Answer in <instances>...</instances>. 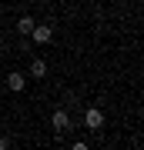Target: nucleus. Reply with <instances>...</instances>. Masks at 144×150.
I'll return each instance as SVG.
<instances>
[{
	"label": "nucleus",
	"instance_id": "obj_8",
	"mask_svg": "<svg viewBox=\"0 0 144 150\" xmlns=\"http://www.w3.org/2000/svg\"><path fill=\"white\" fill-rule=\"evenodd\" d=\"M0 54H4V40H0Z\"/></svg>",
	"mask_w": 144,
	"mask_h": 150
},
{
	"label": "nucleus",
	"instance_id": "obj_1",
	"mask_svg": "<svg viewBox=\"0 0 144 150\" xmlns=\"http://www.w3.org/2000/svg\"><path fill=\"white\" fill-rule=\"evenodd\" d=\"M84 127H87V130H94V134H97V130L104 127V113L97 110V107H87V110H84Z\"/></svg>",
	"mask_w": 144,
	"mask_h": 150
},
{
	"label": "nucleus",
	"instance_id": "obj_9",
	"mask_svg": "<svg viewBox=\"0 0 144 150\" xmlns=\"http://www.w3.org/2000/svg\"><path fill=\"white\" fill-rule=\"evenodd\" d=\"M37 4H47V0H37Z\"/></svg>",
	"mask_w": 144,
	"mask_h": 150
},
{
	"label": "nucleus",
	"instance_id": "obj_2",
	"mask_svg": "<svg viewBox=\"0 0 144 150\" xmlns=\"http://www.w3.org/2000/svg\"><path fill=\"white\" fill-rule=\"evenodd\" d=\"M50 127L57 130V134H67V130H70V113H67V110H54Z\"/></svg>",
	"mask_w": 144,
	"mask_h": 150
},
{
	"label": "nucleus",
	"instance_id": "obj_7",
	"mask_svg": "<svg viewBox=\"0 0 144 150\" xmlns=\"http://www.w3.org/2000/svg\"><path fill=\"white\" fill-rule=\"evenodd\" d=\"M0 150H7V140H4V137H0Z\"/></svg>",
	"mask_w": 144,
	"mask_h": 150
},
{
	"label": "nucleus",
	"instance_id": "obj_3",
	"mask_svg": "<svg viewBox=\"0 0 144 150\" xmlns=\"http://www.w3.org/2000/svg\"><path fill=\"white\" fill-rule=\"evenodd\" d=\"M30 37L37 40V43H50V37H54V30L47 27V23H34V30H30Z\"/></svg>",
	"mask_w": 144,
	"mask_h": 150
},
{
	"label": "nucleus",
	"instance_id": "obj_6",
	"mask_svg": "<svg viewBox=\"0 0 144 150\" xmlns=\"http://www.w3.org/2000/svg\"><path fill=\"white\" fill-rule=\"evenodd\" d=\"M17 30H20V33H30L34 30V17H20V20H17Z\"/></svg>",
	"mask_w": 144,
	"mask_h": 150
},
{
	"label": "nucleus",
	"instance_id": "obj_4",
	"mask_svg": "<svg viewBox=\"0 0 144 150\" xmlns=\"http://www.w3.org/2000/svg\"><path fill=\"white\" fill-rule=\"evenodd\" d=\"M7 87H10V90H17V93H20L24 87H27V77H24V74H17V70H14V74H7Z\"/></svg>",
	"mask_w": 144,
	"mask_h": 150
},
{
	"label": "nucleus",
	"instance_id": "obj_5",
	"mask_svg": "<svg viewBox=\"0 0 144 150\" xmlns=\"http://www.w3.org/2000/svg\"><path fill=\"white\" fill-rule=\"evenodd\" d=\"M30 77L44 80V77H47V64H44V60H34V64H30Z\"/></svg>",
	"mask_w": 144,
	"mask_h": 150
}]
</instances>
